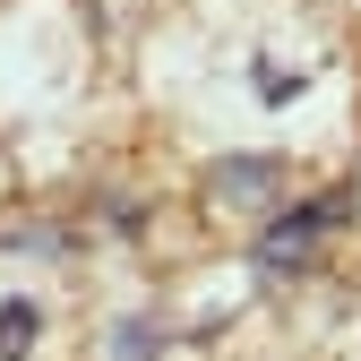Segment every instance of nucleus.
Masks as SVG:
<instances>
[{"mask_svg":"<svg viewBox=\"0 0 361 361\" xmlns=\"http://www.w3.org/2000/svg\"><path fill=\"white\" fill-rule=\"evenodd\" d=\"M293 95H301V78L276 69V61H258V104H293Z\"/></svg>","mask_w":361,"mask_h":361,"instance_id":"obj_3","label":"nucleus"},{"mask_svg":"<svg viewBox=\"0 0 361 361\" xmlns=\"http://www.w3.org/2000/svg\"><path fill=\"white\" fill-rule=\"evenodd\" d=\"M43 336V319H35V301H9V310H0V361H18L26 344Z\"/></svg>","mask_w":361,"mask_h":361,"instance_id":"obj_2","label":"nucleus"},{"mask_svg":"<svg viewBox=\"0 0 361 361\" xmlns=\"http://www.w3.org/2000/svg\"><path fill=\"white\" fill-rule=\"evenodd\" d=\"M336 215H353V190H327V198H310V207H284V215H276V233L258 241V258H267V267H301L310 241H319Z\"/></svg>","mask_w":361,"mask_h":361,"instance_id":"obj_1","label":"nucleus"}]
</instances>
